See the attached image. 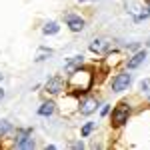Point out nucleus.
Here are the masks:
<instances>
[{
  "label": "nucleus",
  "instance_id": "obj_5",
  "mask_svg": "<svg viewBox=\"0 0 150 150\" xmlns=\"http://www.w3.org/2000/svg\"><path fill=\"white\" fill-rule=\"evenodd\" d=\"M64 20H66V24H68V28L72 32H80L84 28V18H80L78 14H66Z\"/></svg>",
  "mask_w": 150,
  "mask_h": 150
},
{
  "label": "nucleus",
  "instance_id": "obj_12",
  "mask_svg": "<svg viewBox=\"0 0 150 150\" xmlns=\"http://www.w3.org/2000/svg\"><path fill=\"white\" fill-rule=\"evenodd\" d=\"M8 132H12V124L8 122V120H0V138L6 136Z\"/></svg>",
  "mask_w": 150,
  "mask_h": 150
},
{
  "label": "nucleus",
  "instance_id": "obj_21",
  "mask_svg": "<svg viewBox=\"0 0 150 150\" xmlns=\"http://www.w3.org/2000/svg\"><path fill=\"white\" fill-rule=\"evenodd\" d=\"M80 2H86V0H80Z\"/></svg>",
  "mask_w": 150,
  "mask_h": 150
},
{
  "label": "nucleus",
  "instance_id": "obj_18",
  "mask_svg": "<svg viewBox=\"0 0 150 150\" xmlns=\"http://www.w3.org/2000/svg\"><path fill=\"white\" fill-rule=\"evenodd\" d=\"M2 98H4V90L0 88V100H2Z\"/></svg>",
  "mask_w": 150,
  "mask_h": 150
},
{
  "label": "nucleus",
  "instance_id": "obj_19",
  "mask_svg": "<svg viewBox=\"0 0 150 150\" xmlns=\"http://www.w3.org/2000/svg\"><path fill=\"white\" fill-rule=\"evenodd\" d=\"M146 46H150V38H148V42H146Z\"/></svg>",
  "mask_w": 150,
  "mask_h": 150
},
{
  "label": "nucleus",
  "instance_id": "obj_11",
  "mask_svg": "<svg viewBox=\"0 0 150 150\" xmlns=\"http://www.w3.org/2000/svg\"><path fill=\"white\" fill-rule=\"evenodd\" d=\"M58 30H60L58 22H46V24H44V28H42V32H44V34H56Z\"/></svg>",
  "mask_w": 150,
  "mask_h": 150
},
{
  "label": "nucleus",
  "instance_id": "obj_8",
  "mask_svg": "<svg viewBox=\"0 0 150 150\" xmlns=\"http://www.w3.org/2000/svg\"><path fill=\"white\" fill-rule=\"evenodd\" d=\"M144 58H146V50H138V52H136V54H134V56L130 58V60H128V70H134V68H138L140 64H142V62H144Z\"/></svg>",
  "mask_w": 150,
  "mask_h": 150
},
{
  "label": "nucleus",
  "instance_id": "obj_9",
  "mask_svg": "<svg viewBox=\"0 0 150 150\" xmlns=\"http://www.w3.org/2000/svg\"><path fill=\"white\" fill-rule=\"evenodd\" d=\"M82 62H84V56H82V54H76V56H72L68 62L64 64V70H66V72H74L76 68H80Z\"/></svg>",
  "mask_w": 150,
  "mask_h": 150
},
{
  "label": "nucleus",
  "instance_id": "obj_10",
  "mask_svg": "<svg viewBox=\"0 0 150 150\" xmlns=\"http://www.w3.org/2000/svg\"><path fill=\"white\" fill-rule=\"evenodd\" d=\"M38 114L40 116H52L54 114V102H42L40 104V108H38Z\"/></svg>",
  "mask_w": 150,
  "mask_h": 150
},
{
  "label": "nucleus",
  "instance_id": "obj_1",
  "mask_svg": "<svg viewBox=\"0 0 150 150\" xmlns=\"http://www.w3.org/2000/svg\"><path fill=\"white\" fill-rule=\"evenodd\" d=\"M130 114H132L130 104H128V102H120L114 108V112H112V124H114V126H122V124H126Z\"/></svg>",
  "mask_w": 150,
  "mask_h": 150
},
{
  "label": "nucleus",
  "instance_id": "obj_4",
  "mask_svg": "<svg viewBox=\"0 0 150 150\" xmlns=\"http://www.w3.org/2000/svg\"><path fill=\"white\" fill-rule=\"evenodd\" d=\"M44 88H46V92H50V94H58L64 88V78H62V76H52V78L46 80Z\"/></svg>",
  "mask_w": 150,
  "mask_h": 150
},
{
  "label": "nucleus",
  "instance_id": "obj_20",
  "mask_svg": "<svg viewBox=\"0 0 150 150\" xmlns=\"http://www.w3.org/2000/svg\"><path fill=\"white\" fill-rule=\"evenodd\" d=\"M0 80H2V72H0Z\"/></svg>",
  "mask_w": 150,
  "mask_h": 150
},
{
  "label": "nucleus",
  "instance_id": "obj_15",
  "mask_svg": "<svg viewBox=\"0 0 150 150\" xmlns=\"http://www.w3.org/2000/svg\"><path fill=\"white\" fill-rule=\"evenodd\" d=\"M140 88H142V90H148L150 88V80H142L140 82Z\"/></svg>",
  "mask_w": 150,
  "mask_h": 150
},
{
  "label": "nucleus",
  "instance_id": "obj_7",
  "mask_svg": "<svg viewBox=\"0 0 150 150\" xmlns=\"http://www.w3.org/2000/svg\"><path fill=\"white\" fill-rule=\"evenodd\" d=\"M96 108H98V102H96L94 98H84L80 102V114L88 116V114H92Z\"/></svg>",
  "mask_w": 150,
  "mask_h": 150
},
{
  "label": "nucleus",
  "instance_id": "obj_2",
  "mask_svg": "<svg viewBox=\"0 0 150 150\" xmlns=\"http://www.w3.org/2000/svg\"><path fill=\"white\" fill-rule=\"evenodd\" d=\"M14 146L18 150H30L36 146L34 138H32V130H18L16 132V140H14Z\"/></svg>",
  "mask_w": 150,
  "mask_h": 150
},
{
  "label": "nucleus",
  "instance_id": "obj_13",
  "mask_svg": "<svg viewBox=\"0 0 150 150\" xmlns=\"http://www.w3.org/2000/svg\"><path fill=\"white\" fill-rule=\"evenodd\" d=\"M50 54H52V50H50V48H40V52H38V54H36V62H42V60H44V58L46 56H50Z\"/></svg>",
  "mask_w": 150,
  "mask_h": 150
},
{
  "label": "nucleus",
  "instance_id": "obj_16",
  "mask_svg": "<svg viewBox=\"0 0 150 150\" xmlns=\"http://www.w3.org/2000/svg\"><path fill=\"white\" fill-rule=\"evenodd\" d=\"M108 112H110V106H108V104H104V106H102V110H100V114H102V116H106Z\"/></svg>",
  "mask_w": 150,
  "mask_h": 150
},
{
  "label": "nucleus",
  "instance_id": "obj_14",
  "mask_svg": "<svg viewBox=\"0 0 150 150\" xmlns=\"http://www.w3.org/2000/svg\"><path fill=\"white\" fill-rule=\"evenodd\" d=\"M94 128H96V122H88V124H84V128H82V136H88Z\"/></svg>",
  "mask_w": 150,
  "mask_h": 150
},
{
  "label": "nucleus",
  "instance_id": "obj_6",
  "mask_svg": "<svg viewBox=\"0 0 150 150\" xmlns=\"http://www.w3.org/2000/svg\"><path fill=\"white\" fill-rule=\"evenodd\" d=\"M110 48H112V42L104 40V38H98V40H94L90 44V50L96 52V54H106V52H110Z\"/></svg>",
  "mask_w": 150,
  "mask_h": 150
},
{
  "label": "nucleus",
  "instance_id": "obj_17",
  "mask_svg": "<svg viewBox=\"0 0 150 150\" xmlns=\"http://www.w3.org/2000/svg\"><path fill=\"white\" fill-rule=\"evenodd\" d=\"M70 146H72V148H84V144H82V142H72Z\"/></svg>",
  "mask_w": 150,
  "mask_h": 150
},
{
  "label": "nucleus",
  "instance_id": "obj_22",
  "mask_svg": "<svg viewBox=\"0 0 150 150\" xmlns=\"http://www.w3.org/2000/svg\"><path fill=\"white\" fill-rule=\"evenodd\" d=\"M148 100H150V96H148Z\"/></svg>",
  "mask_w": 150,
  "mask_h": 150
},
{
  "label": "nucleus",
  "instance_id": "obj_3",
  "mask_svg": "<svg viewBox=\"0 0 150 150\" xmlns=\"http://www.w3.org/2000/svg\"><path fill=\"white\" fill-rule=\"evenodd\" d=\"M130 84H132V74L120 72V74H116L112 78V90L114 92H124V90H128Z\"/></svg>",
  "mask_w": 150,
  "mask_h": 150
}]
</instances>
